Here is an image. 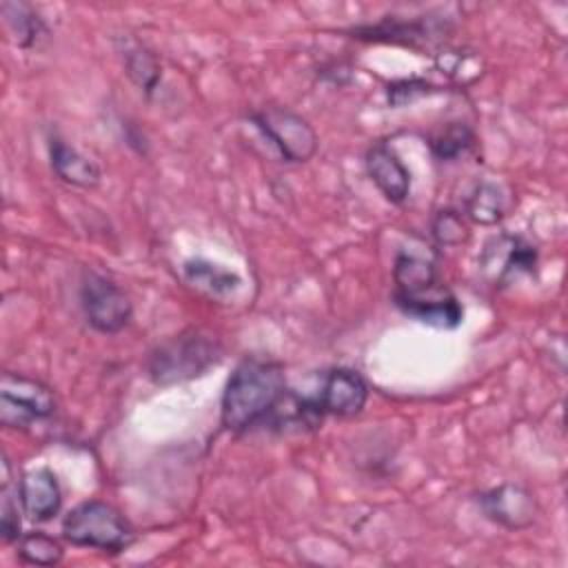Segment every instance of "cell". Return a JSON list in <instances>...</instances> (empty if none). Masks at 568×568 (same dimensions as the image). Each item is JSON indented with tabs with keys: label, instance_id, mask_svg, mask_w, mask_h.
<instances>
[{
	"label": "cell",
	"instance_id": "1",
	"mask_svg": "<svg viewBox=\"0 0 568 568\" xmlns=\"http://www.w3.org/2000/svg\"><path fill=\"white\" fill-rule=\"evenodd\" d=\"M393 302L404 315L446 331L462 324L464 308L439 280L430 251L399 248L393 262Z\"/></svg>",
	"mask_w": 568,
	"mask_h": 568
},
{
	"label": "cell",
	"instance_id": "2",
	"mask_svg": "<svg viewBox=\"0 0 568 568\" xmlns=\"http://www.w3.org/2000/svg\"><path fill=\"white\" fill-rule=\"evenodd\" d=\"M286 395L284 368L266 357L242 359L222 393V426L231 433H244L280 406Z\"/></svg>",
	"mask_w": 568,
	"mask_h": 568
},
{
	"label": "cell",
	"instance_id": "3",
	"mask_svg": "<svg viewBox=\"0 0 568 568\" xmlns=\"http://www.w3.org/2000/svg\"><path fill=\"white\" fill-rule=\"evenodd\" d=\"M222 344L215 335L202 328H189L164 339L151 351L146 373L160 386L180 384L204 375L222 359Z\"/></svg>",
	"mask_w": 568,
	"mask_h": 568
},
{
	"label": "cell",
	"instance_id": "4",
	"mask_svg": "<svg viewBox=\"0 0 568 568\" xmlns=\"http://www.w3.org/2000/svg\"><path fill=\"white\" fill-rule=\"evenodd\" d=\"M62 537L73 546L120 552L133 541V530L111 504L89 499L67 513Z\"/></svg>",
	"mask_w": 568,
	"mask_h": 568
},
{
	"label": "cell",
	"instance_id": "5",
	"mask_svg": "<svg viewBox=\"0 0 568 568\" xmlns=\"http://www.w3.org/2000/svg\"><path fill=\"white\" fill-rule=\"evenodd\" d=\"M248 120L277 149L284 162L300 164L311 160L317 151L315 129L288 106H262L251 111Z\"/></svg>",
	"mask_w": 568,
	"mask_h": 568
},
{
	"label": "cell",
	"instance_id": "6",
	"mask_svg": "<svg viewBox=\"0 0 568 568\" xmlns=\"http://www.w3.org/2000/svg\"><path fill=\"white\" fill-rule=\"evenodd\" d=\"M453 24L446 16H417V18H397L386 16L375 24H362L348 29L351 38L364 42H386L399 44L415 51H430L446 42Z\"/></svg>",
	"mask_w": 568,
	"mask_h": 568
},
{
	"label": "cell",
	"instance_id": "7",
	"mask_svg": "<svg viewBox=\"0 0 568 568\" xmlns=\"http://www.w3.org/2000/svg\"><path fill=\"white\" fill-rule=\"evenodd\" d=\"M55 413L51 388L38 379L4 373L0 382V422L7 428H29L33 422L49 419Z\"/></svg>",
	"mask_w": 568,
	"mask_h": 568
},
{
	"label": "cell",
	"instance_id": "8",
	"mask_svg": "<svg viewBox=\"0 0 568 568\" xmlns=\"http://www.w3.org/2000/svg\"><path fill=\"white\" fill-rule=\"evenodd\" d=\"M80 304L89 326L102 335L120 333L133 313L129 295L111 277L87 271L80 284Z\"/></svg>",
	"mask_w": 568,
	"mask_h": 568
},
{
	"label": "cell",
	"instance_id": "9",
	"mask_svg": "<svg viewBox=\"0 0 568 568\" xmlns=\"http://www.w3.org/2000/svg\"><path fill=\"white\" fill-rule=\"evenodd\" d=\"M537 248L521 235L499 233L479 253V271L495 286H506L519 275L537 273Z\"/></svg>",
	"mask_w": 568,
	"mask_h": 568
},
{
	"label": "cell",
	"instance_id": "10",
	"mask_svg": "<svg viewBox=\"0 0 568 568\" xmlns=\"http://www.w3.org/2000/svg\"><path fill=\"white\" fill-rule=\"evenodd\" d=\"M368 384L362 373L353 368H333L322 377V384L315 395H308L315 408L335 417H355L368 402Z\"/></svg>",
	"mask_w": 568,
	"mask_h": 568
},
{
	"label": "cell",
	"instance_id": "11",
	"mask_svg": "<svg viewBox=\"0 0 568 568\" xmlns=\"http://www.w3.org/2000/svg\"><path fill=\"white\" fill-rule=\"evenodd\" d=\"M477 501L481 513L490 521L510 530L528 528L537 515V504L532 495L519 484H499L481 493Z\"/></svg>",
	"mask_w": 568,
	"mask_h": 568
},
{
	"label": "cell",
	"instance_id": "12",
	"mask_svg": "<svg viewBox=\"0 0 568 568\" xmlns=\"http://www.w3.org/2000/svg\"><path fill=\"white\" fill-rule=\"evenodd\" d=\"M366 173L371 182L390 204H404L410 195V171L399 160L395 149L379 140L366 151Z\"/></svg>",
	"mask_w": 568,
	"mask_h": 568
},
{
	"label": "cell",
	"instance_id": "13",
	"mask_svg": "<svg viewBox=\"0 0 568 568\" xmlns=\"http://www.w3.org/2000/svg\"><path fill=\"white\" fill-rule=\"evenodd\" d=\"M22 513L33 521H49L60 513L62 490L49 468H33L22 475L18 490Z\"/></svg>",
	"mask_w": 568,
	"mask_h": 568
},
{
	"label": "cell",
	"instance_id": "14",
	"mask_svg": "<svg viewBox=\"0 0 568 568\" xmlns=\"http://www.w3.org/2000/svg\"><path fill=\"white\" fill-rule=\"evenodd\" d=\"M49 162L53 173L64 184L78 189H95L102 180L100 166L58 135H51L49 140Z\"/></svg>",
	"mask_w": 568,
	"mask_h": 568
},
{
	"label": "cell",
	"instance_id": "15",
	"mask_svg": "<svg viewBox=\"0 0 568 568\" xmlns=\"http://www.w3.org/2000/svg\"><path fill=\"white\" fill-rule=\"evenodd\" d=\"M118 53L122 58L124 71L131 78V82L144 95H151L162 80V67H160L158 55L135 38H120Z\"/></svg>",
	"mask_w": 568,
	"mask_h": 568
},
{
	"label": "cell",
	"instance_id": "16",
	"mask_svg": "<svg viewBox=\"0 0 568 568\" xmlns=\"http://www.w3.org/2000/svg\"><path fill=\"white\" fill-rule=\"evenodd\" d=\"M182 275L191 286H195L197 291H202L211 297H229L242 284L237 273H233L220 264H213L209 260H202V257L186 260L182 264Z\"/></svg>",
	"mask_w": 568,
	"mask_h": 568
},
{
	"label": "cell",
	"instance_id": "17",
	"mask_svg": "<svg viewBox=\"0 0 568 568\" xmlns=\"http://www.w3.org/2000/svg\"><path fill=\"white\" fill-rule=\"evenodd\" d=\"M0 11H2L4 24L18 47L33 49V47H40L49 38V27L44 24V20L38 16V11L31 4L4 0L0 4Z\"/></svg>",
	"mask_w": 568,
	"mask_h": 568
},
{
	"label": "cell",
	"instance_id": "18",
	"mask_svg": "<svg viewBox=\"0 0 568 568\" xmlns=\"http://www.w3.org/2000/svg\"><path fill=\"white\" fill-rule=\"evenodd\" d=\"M508 197L497 182L481 180L466 197L464 215L479 226H495L506 217Z\"/></svg>",
	"mask_w": 568,
	"mask_h": 568
},
{
	"label": "cell",
	"instance_id": "19",
	"mask_svg": "<svg viewBox=\"0 0 568 568\" xmlns=\"http://www.w3.org/2000/svg\"><path fill=\"white\" fill-rule=\"evenodd\" d=\"M477 135L466 122H448L428 138L430 153L437 162H457L475 151Z\"/></svg>",
	"mask_w": 568,
	"mask_h": 568
},
{
	"label": "cell",
	"instance_id": "20",
	"mask_svg": "<svg viewBox=\"0 0 568 568\" xmlns=\"http://www.w3.org/2000/svg\"><path fill=\"white\" fill-rule=\"evenodd\" d=\"M18 555L24 564H31V566H55L60 564L64 550L60 541L47 535L44 530H31L20 537Z\"/></svg>",
	"mask_w": 568,
	"mask_h": 568
},
{
	"label": "cell",
	"instance_id": "21",
	"mask_svg": "<svg viewBox=\"0 0 568 568\" xmlns=\"http://www.w3.org/2000/svg\"><path fill=\"white\" fill-rule=\"evenodd\" d=\"M430 235L439 246H459L468 240L470 231L457 209H439L430 220Z\"/></svg>",
	"mask_w": 568,
	"mask_h": 568
},
{
	"label": "cell",
	"instance_id": "22",
	"mask_svg": "<svg viewBox=\"0 0 568 568\" xmlns=\"http://www.w3.org/2000/svg\"><path fill=\"white\" fill-rule=\"evenodd\" d=\"M2 497H0V535L4 544H13L20 541L22 537V526H20V515H18V499L11 495L9 488V462L4 457L2 462Z\"/></svg>",
	"mask_w": 568,
	"mask_h": 568
},
{
	"label": "cell",
	"instance_id": "23",
	"mask_svg": "<svg viewBox=\"0 0 568 568\" xmlns=\"http://www.w3.org/2000/svg\"><path fill=\"white\" fill-rule=\"evenodd\" d=\"M433 93H442V87H437L424 78L397 80L386 87V98L393 106H406V104H413L415 100H422Z\"/></svg>",
	"mask_w": 568,
	"mask_h": 568
}]
</instances>
